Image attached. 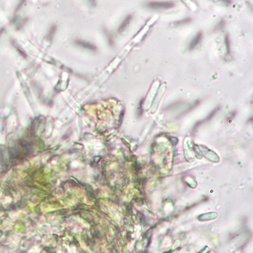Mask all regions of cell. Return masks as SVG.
<instances>
[{"mask_svg":"<svg viewBox=\"0 0 253 253\" xmlns=\"http://www.w3.org/2000/svg\"><path fill=\"white\" fill-rule=\"evenodd\" d=\"M175 6V3L170 1L166 2H149L146 3L147 8L152 10H161V9H169Z\"/></svg>","mask_w":253,"mask_h":253,"instance_id":"6da1fadb","label":"cell"},{"mask_svg":"<svg viewBox=\"0 0 253 253\" xmlns=\"http://www.w3.org/2000/svg\"><path fill=\"white\" fill-rule=\"evenodd\" d=\"M202 33L199 32L196 36L195 38L192 40L191 42L189 44V50H192L193 49H195L196 47V46L200 43V41H202Z\"/></svg>","mask_w":253,"mask_h":253,"instance_id":"7a4b0ae2","label":"cell"},{"mask_svg":"<svg viewBox=\"0 0 253 253\" xmlns=\"http://www.w3.org/2000/svg\"><path fill=\"white\" fill-rule=\"evenodd\" d=\"M75 44L79 46V47H82V48L86 49V50H90V51H96L97 50V47H95L94 45L91 44L90 43L85 42V41H79V40H78V41H75Z\"/></svg>","mask_w":253,"mask_h":253,"instance_id":"3957f363","label":"cell"},{"mask_svg":"<svg viewBox=\"0 0 253 253\" xmlns=\"http://www.w3.org/2000/svg\"><path fill=\"white\" fill-rule=\"evenodd\" d=\"M132 19V15H129L126 16V17L124 18V20H123V21H122V23L120 24V27H119V28H118V32L123 33V31L127 28V27L129 25V24H130Z\"/></svg>","mask_w":253,"mask_h":253,"instance_id":"277c9868","label":"cell"},{"mask_svg":"<svg viewBox=\"0 0 253 253\" xmlns=\"http://www.w3.org/2000/svg\"><path fill=\"white\" fill-rule=\"evenodd\" d=\"M191 21H192V19L190 18H186L181 19V20H179V21H177L173 22V23H172V25H173L175 27L182 26V25H187V24L189 23Z\"/></svg>","mask_w":253,"mask_h":253,"instance_id":"5b68a950","label":"cell"},{"mask_svg":"<svg viewBox=\"0 0 253 253\" xmlns=\"http://www.w3.org/2000/svg\"><path fill=\"white\" fill-rule=\"evenodd\" d=\"M212 1L214 2H218V3L223 4V5H226V6H228V5H231L232 4V0H212Z\"/></svg>","mask_w":253,"mask_h":253,"instance_id":"8992f818","label":"cell"},{"mask_svg":"<svg viewBox=\"0 0 253 253\" xmlns=\"http://www.w3.org/2000/svg\"><path fill=\"white\" fill-rule=\"evenodd\" d=\"M225 45L226 48H227V53L230 54V38L228 35L225 36Z\"/></svg>","mask_w":253,"mask_h":253,"instance_id":"52a82bcc","label":"cell"},{"mask_svg":"<svg viewBox=\"0 0 253 253\" xmlns=\"http://www.w3.org/2000/svg\"><path fill=\"white\" fill-rule=\"evenodd\" d=\"M87 1L90 2V4L92 6H95V5H96V0H87Z\"/></svg>","mask_w":253,"mask_h":253,"instance_id":"ba28073f","label":"cell"}]
</instances>
